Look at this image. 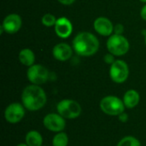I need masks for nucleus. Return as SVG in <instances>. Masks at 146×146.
<instances>
[{
    "instance_id": "f257e3e1",
    "label": "nucleus",
    "mask_w": 146,
    "mask_h": 146,
    "mask_svg": "<svg viewBox=\"0 0 146 146\" xmlns=\"http://www.w3.org/2000/svg\"><path fill=\"white\" fill-rule=\"evenodd\" d=\"M47 101L44 91L37 85L27 86L21 93V103L29 111H37L42 109Z\"/></svg>"
},
{
    "instance_id": "f03ea898",
    "label": "nucleus",
    "mask_w": 146,
    "mask_h": 146,
    "mask_svg": "<svg viewBox=\"0 0 146 146\" xmlns=\"http://www.w3.org/2000/svg\"><path fill=\"white\" fill-rule=\"evenodd\" d=\"M73 48L80 56H91L98 51L99 48V42L92 33L82 32L78 33L74 38Z\"/></svg>"
},
{
    "instance_id": "7ed1b4c3",
    "label": "nucleus",
    "mask_w": 146,
    "mask_h": 146,
    "mask_svg": "<svg viewBox=\"0 0 146 146\" xmlns=\"http://www.w3.org/2000/svg\"><path fill=\"white\" fill-rule=\"evenodd\" d=\"M99 106L104 114L111 116H118L120 114L124 112L126 108L123 100L115 96L104 97L100 101Z\"/></svg>"
},
{
    "instance_id": "20e7f679",
    "label": "nucleus",
    "mask_w": 146,
    "mask_h": 146,
    "mask_svg": "<svg viewBox=\"0 0 146 146\" xmlns=\"http://www.w3.org/2000/svg\"><path fill=\"white\" fill-rule=\"evenodd\" d=\"M56 110L63 118L69 120L78 118L82 112L80 104L72 99H63L60 101L56 105Z\"/></svg>"
},
{
    "instance_id": "39448f33",
    "label": "nucleus",
    "mask_w": 146,
    "mask_h": 146,
    "mask_svg": "<svg viewBox=\"0 0 146 146\" xmlns=\"http://www.w3.org/2000/svg\"><path fill=\"white\" fill-rule=\"evenodd\" d=\"M129 42L121 34H113L107 41V49L110 53L116 56L127 54L129 50Z\"/></svg>"
},
{
    "instance_id": "423d86ee",
    "label": "nucleus",
    "mask_w": 146,
    "mask_h": 146,
    "mask_svg": "<svg viewBox=\"0 0 146 146\" xmlns=\"http://www.w3.org/2000/svg\"><path fill=\"white\" fill-rule=\"evenodd\" d=\"M129 75V68L127 64L122 60H116L111 64L110 69V76L111 80L118 84L125 82Z\"/></svg>"
},
{
    "instance_id": "0eeeda50",
    "label": "nucleus",
    "mask_w": 146,
    "mask_h": 146,
    "mask_svg": "<svg viewBox=\"0 0 146 146\" xmlns=\"http://www.w3.org/2000/svg\"><path fill=\"white\" fill-rule=\"evenodd\" d=\"M27 77L33 85L38 86L48 80L49 71L45 67L40 64H33L27 69Z\"/></svg>"
},
{
    "instance_id": "6e6552de",
    "label": "nucleus",
    "mask_w": 146,
    "mask_h": 146,
    "mask_svg": "<svg viewBox=\"0 0 146 146\" xmlns=\"http://www.w3.org/2000/svg\"><path fill=\"white\" fill-rule=\"evenodd\" d=\"M3 115L7 122L11 124L18 123L25 115V107L19 103H12L6 107Z\"/></svg>"
},
{
    "instance_id": "1a4fd4ad",
    "label": "nucleus",
    "mask_w": 146,
    "mask_h": 146,
    "mask_svg": "<svg viewBox=\"0 0 146 146\" xmlns=\"http://www.w3.org/2000/svg\"><path fill=\"white\" fill-rule=\"evenodd\" d=\"M43 124L46 129L54 133L62 132L66 127L65 118H63L61 115L50 113L46 115L44 117Z\"/></svg>"
},
{
    "instance_id": "9d476101",
    "label": "nucleus",
    "mask_w": 146,
    "mask_h": 146,
    "mask_svg": "<svg viewBox=\"0 0 146 146\" xmlns=\"http://www.w3.org/2000/svg\"><path fill=\"white\" fill-rule=\"evenodd\" d=\"M21 27V18L17 14H10L7 15L3 21V25L1 27L2 32L4 30L7 33L13 34L17 33Z\"/></svg>"
},
{
    "instance_id": "9b49d317",
    "label": "nucleus",
    "mask_w": 146,
    "mask_h": 146,
    "mask_svg": "<svg viewBox=\"0 0 146 146\" xmlns=\"http://www.w3.org/2000/svg\"><path fill=\"white\" fill-rule=\"evenodd\" d=\"M93 27L95 31L103 36H110L114 31L112 22L106 17H98L94 21Z\"/></svg>"
},
{
    "instance_id": "f8f14e48",
    "label": "nucleus",
    "mask_w": 146,
    "mask_h": 146,
    "mask_svg": "<svg viewBox=\"0 0 146 146\" xmlns=\"http://www.w3.org/2000/svg\"><path fill=\"white\" fill-rule=\"evenodd\" d=\"M73 31V26L68 19L66 17H61L57 19L55 24V32L58 37L66 38L70 36Z\"/></svg>"
},
{
    "instance_id": "ddd939ff",
    "label": "nucleus",
    "mask_w": 146,
    "mask_h": 146,
    "mask_svg": "<svg viewBox=\"0 0 146 146\" xmlns=\"http://www.w3.org/2000/svg\"><path fill=\"white\" fill-rule=\"evenodd\" d=\"M52 54L56 60L65 62L72 56L73 50L68 44L60 43L55 45V47L52 50Z\"/></svg>"
},
{
    "instance_id": "4468645a",
    "label": "nucleus",
    "mask_w": 146,
    "mask_h": 146,
    "mask_svg": "<svg viewBox=\"0 0 146 146\" xmlns=\"http://www.w3.org/2000/svg\"><path fill=\"white\" fill-rule=\"evenodd\" d=\"M140 100V96L139 92L135 90H128L125 92L123 96V103L125 107L127 109H133L135 108Z\"/></svg>"
},
{
    "instance_id": "2eb2a0df",
    "label": "nucleus",
    "mask_w": 146,
    "mask_h": 146,
    "mask_svg": "<svg viewBox=\"0 0 146 146\" xmlns=\"http://www.w3.org/2000/svg\"><path fill=\"white\" fill-rule=\"evenodd\" d=\"M25 142L28 146H42L43 137L38 131L32 130L26 134Z\"/></svg>"
},
{
    "instance_id": "dca6fc26",
    "label": "nucleus",
    "mask_w": 146,
    "mask_h": 146,
    "mask_svg": "<svg viewBox=\"0 0 146 146\" xmlns=\"http://www.w3.org/2000/svg\"><path fill=\"white\" fill-rule=\"evenodd\" d=\"M19 61L25 66L31 67L33 65L35 61V56L32 50L30 49H23L19 53Z\"/></svg>"
},
{
    "instance_id": "f3484780",
    "label": "nucleus",
    "mask_w": 146,
    "mask_h": 146,
    "mask_svg": "<svg viewBox=\"0 0 146 146\" xmlns=\"http://www.w3.org/2000/svg\"><path fill=\"white\" fill-rule=\"evenodd\" d=\"M68 136L63 132L57 133L52 139L53 146H68Z\"/></svg>"
},
{
    "instance_id": "a211bd4d",
    "label": "nucleus",
    "mask_w": 146,
    "mask_h": 146,
    "mask_svg": "<svg viewBox=\"0 0 146 146\" xmlns=\"http://www.w3.org/2000/svg\"><path fill=\"white\" fill-rule=\"evenodd\" d=\"M116 146H141L139 140L133 136H126L121 139Z\"/></svg>"
},
{
    "instance_id": "6ab92c4d",
    "label": "nucleus",
    "mask_w": 146,
    "mask_h": 146,
    "mask_svg": "<svg viewBox=\"0 0 146 146\" xmlns=\"http://www.w3.org/2000/svg\"><path fill=\"white\" fill-rule=\"evenodd\" d=\"M56 17L51 15V14H45L43 15L42 17V23L43 25H44L45 27H52V26H55L56 22Z\"/></svg>"
},
{
    "instance_id": "aec40b11",
    "label": "nucleus",
    "mask_w": 146,
    "mask_h": 146,
    "mask_svg": "<svg viewBox=\"0 0 146 146\" xmlns=\"http://www.w3.org/2000/svg\"><path fill=\"white\" fill-rule=\"evenodd\" d=\"M115 57H114V55L113 54H106L105 56H104V62H106V63H108V64H112V63H114V62H115Z\"/></svg>"
},
{
    "instance_id": "412c9836",
    "label": "nucleus",
    "mask_w": 146,
    "mask_h": 146,
    "mask_svg": "<svg viewBox=\"0 0 146 146\" xmlns=\"http://www.w3.org/2000/svg\"><path fill=\"white\" fill-rule=\"evenodd\" d=\"M128 117H129L127 113H125V112H123V113H121V114H120L118 115V118H119L121 122H127L128 121Z\"/></svg>"
},
{
    "instance_id": "4be33fe9",
    "label": "nucleus",
    "mask_w": 146,
    "mask_h": 146,
    "mask_svg": "<svg viewBox=\"0 0 146 146\" xmlns=\"http://www.w3.org/2000/svg\"><path fill=\"white\" fill-rule=\"evenodd\" d=\"M114 30H115V34H121L123 33V26L121 24H117L115 27H114Z\"/></svg>"
},
{
    "instance_id": "5701e85b",
    "label": "nucleus",
    "mask_w": 146,
    "mask_h": 146,
    "mask_svg": "<svg viewBox=\"0 0 146 146\" xmlns=\"http://www.w3.org/2000/svg\"><path fill=\"white\" fill-rule=\"evenodd\" d=\"M57 1L64 5H69V4H72L75 0H57Z\"/></svg>"
},
{
    "instance_id": "b1692460",
    "label": "nucleus",
    "mask_w": 146,
    "mask_h": 146,
    "mask_svg": "<svg viewBox=\"0 0 146 146\" xmlns=\"http://www.w3.org/2000/svg\"><path fill=\"white\" fill-rule=\"evenodd\" d=\"M140 15H141V17H142L145 21H146V5L142 8L141 12H140Z\"/></svg>"
},
{
    "instance_id": "393cba45",
    "label": "nucleus",
    "mask_w": 146,
    "mask_h": 146,
    "mask_svg": "<svg viewBox=\"0 0 146 146\" xmlns=\"http://www.w3.org/2000/svg\"><path fill=\"white\" fill-rule=\"evenodd\" d=\"M16 146H28L26 143L25 144H23V143H21V144H19V145H17Z\"/></svg>"
},
{
    "instance_id": "a878e982",
    "label": "nucleus",
    "mask_w": 146,
    "mask_h": 146,
    "mask_svg": "<svg viewBox=\"0 0 146 146\" xmlns=\"http://www.w3.org/2000/svg\"><path fill=\"white\" fill-rule=\"evenodd\" d=\"M141 2H143V3H146V0H140Z\"/></svg>"
},
{
    "instance_id": "bb28decb",
    "label": "nucleus",
    "mask_w": 146,
    "mask_h": 146,
    "mask_svg": "<svg viewBox=\"0 0 146 146\" xmlns=\"http://www.w3.org/2000/svg\"><path fill=\"white\" fill-rule=\"evenodd\" d=\"M145 44H146V36H145Z\"/></svg>"
},
{
    "instance_id": "cd10ccee",
    "label": "nucleus",
    "mask_w": 146,
    "mask_h": 146,
    "mask_svg": "<svg viewBox=\"0 0 146 146\" xmlns=\"http://www.w3.org/2000/svg\"><path fill=\"white\" fill-rule=\"evenodd\" d=\"M42 146H43V145H42Z\"/></svg>"
}]
</instances>
